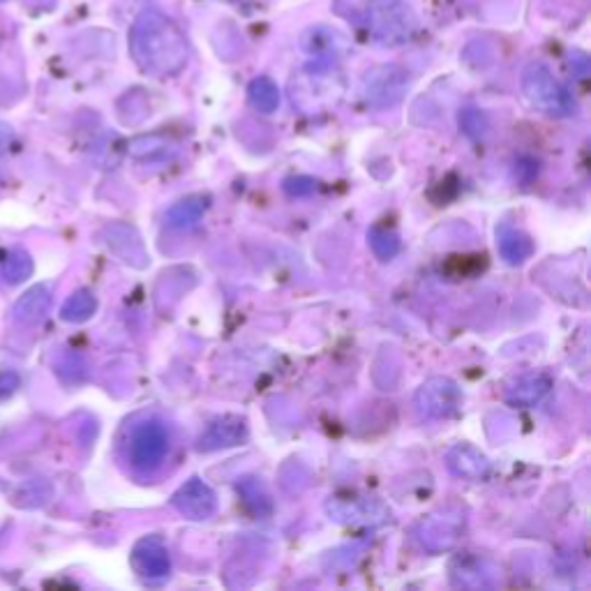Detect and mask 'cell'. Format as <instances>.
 Masks as SVG:
<instances>
[{
  "label": "cell",
  "mask_w": 591,
  "mask_h": 591,
  "mask_svg": "<svg viewBox=\"0 0 591 591\" xmlns=\"http://www.w3.org/2000/svg\"><path fill=\"white\" fill-rule=\"evenodd\" d=\"M130 54L141 72L164 79L185 70L190 44L174 19L157 10H146L130 28Z\"/></svg>",
  "instance_id": "obj_1"
},
{
  "label": "cell",
  "mask_w": 591,
  "mask_h": 591,
  "mask_svg": "<svg viewBox=\"0 0 591 591\" xmlns=\"http://www.w3.org/2000/svg\"><path fill=\"white\" fill-rule=\"evenodd\" d=\"M418 19L405 0H374L368 10V33L384 47H402L414 37Z\"/></svg>",
  "instance_id": "obj_2"
},
{
  "label": "cell",
  "mask_w": 591,
  "mask_h": 591,
  "mask_svg": "<svg viewBox=\"0 0 591 591\" xmlns=\"http://www.w3.org/2000/svg\"><path fill=\"white\" fill-rule=\"evenodd\" d=\"M522 93L531 107L548 116H571L575 111L573 97L543 63H531L522 72Z\"/></svg>",
  "instance_id": "obj_3"
},
{
  "label": "cell",
  "mask_w": 591,
  "mask_h": 591,
  "mask_svg": "<svg viewBox=\"0 0 591 591\" xmlns=\"http://www.w3.org/2000/svg\"><path fill=\"white\" fill-rule=\"evenodd\" d=\"M342 95V81L335 77L331 67L312 65L310 70L298 74L291 84V100L301 107L305 114H314L338 102Z\"/></svg>",
  "instance_id": "obj_4"
},
{
  "label": "cell",
  "mask_w": 591,
  "mask_h": 591,
  "mask_svg": "<svg viewBox=\"0 0 591 591\" xmlns=\"http://www.w3.org/2000/svg\"><path fill=\"white\" fill-rule=\"evenodd\" d=\"M169 453V432L162 423L148 421L134 430L130 439V462L141 474H153Z\"/></svg>",
  "instance_id": "obj_5"
},
{
  "label": "cell",
  "mask_w": 591,
  "mask_h": 591,
  "mask_svg": "<svg viewBox=\"0 0 591 591\" xmlns=\"http://www.w3.org/2000/svg\"><path fill=\"white\" fill-rule=\"evenodd\" d=\"M416 407L418 414L423 418H430V421L451 418L462 407L460 386L448 377H432L418 388Z\"/></svg>",
  "instance_id": "obj_6"
},
{
  "label": "cell",
  "mask_w": 591,
  "mask_h": 591,
  "mask_svg": "<svg viewBox=\"0 0 591 591\" xmlns=\"http://www.w3.org/2000/svg\"><path fill=\"white\" fill-rule=\"evenodd\" d=\"M409 77L405 70H400L398 65H381L374 67L365 77V97L372 107L386 109L393 107L402 100V95L407 93Z\"/></svg>",
  "instance_id": "obj_7"
},
{
  "label": "cell",
  "mask_w": 591,
  "mask_h": 591,
  "mask_svg": "<svg viewBox=\"0 0 591 591\" xmlns=\"http://www.w3.org/2000/svg\"><path fill=\"white\" fill-rule=\"evenodd\" d=\"M451 578L458 587L467 589H492L501 582L499 566L492 564L488 557L481 555H460L451 564Z\"/></svg>",
  "instance_id": "obj_8"
},
{
  "label": "cell",
  "mask_w": 591,
  "mask_h": 591,
  "mask_svg": "<svg viewBox=\"0 0 591 591\" xmlns=\"http://www.w3.org/2000/svg\"><path fill=\"white\" fill-rule=\"evenodd\" d=\"M174 508L190 520H208L218 511V497L201 478H190L185 485L176 490Z\"/></svg>",
  "instance_id": "obj_9"
},
{
  "label": "cell",
  "mask_w": 591,
  "mask_h": 591,
  "mask_svg": "<svg viewBox=\"0 0 591 591\" xmlns=\"http://www.w3.org/2000/svg\"><path fill=\"white\" fill-rule=\"evenodd\" d=\"M462 525H465V518L462 515H430L425 518L421 525L416 527L418 541H421L425 548L432 552H444L451 550L455 543H458Z\"/></svg>",
  "instance_id": "obj_10"
},
{
  "label": "cell",
  "mask_w": 591,
  "mask_h": 591,
  "mask_svg": "<svg viewBox=\"0 0 591 591\" xmlns=\"http://www.w3.org/2000/svg\"><path fill=\"white\" fill-rule=\"evenodd\" d=\"M132 566L141 578L146 580H160L171 571L169 550L157 536L141 538L132 550Z\"/></svg>",
  "instance_id": "obj_11"
},
{
  "label": "cell",
  "mask_w": 591,
  "mask_h": 591,
  "mask_svg": "<svg viewBox=\"0 0 591 591\" xmlns=\"http://www.w3.org/2000/svg\"><path fill=\"white\" fill-rule=\"evenodd\" d=\"M248 439V425L238 416H222L208 425L199 439V451H220V448L238 446Z\"/></svg>",
  "instance_id": "obj_12"
},
{
  "label": "cell",
  "mask_w": 591,
  "mask_h": 591,
  "mask_svg": "<svg viewBox=\"0 0 591 591\" xmlns=\"http://www.w3.org/2000/svg\"><path fill=\"white\" fill-rule=\"evenodd\" d=\"M104 241H107L116 257H121L125 264H130L134 268H144L148 264L144 243L139 241V236L134 234V229L127 227V224H109V227L104 229Z\"/></svg>",
  "instance_id": "obj_13"
},
{
  "label": "cell",
  "mask_w": 591,
  "mask_h": 591,
  "mask_svg": "<svg viewBox=\"0 0 591 591\" xmlns=\"http://www.w3.org/2000/svg\"><path fill=\"white\" fill-rule=\"evenodd\" d=\"M446 462L455 476L467 478V481H485L492 471L490 460L476 446L469 444L453 446L446 455Z\"/></svg>",
  "instance_id": "obj_14"
},
{
  "label": "cell",
  "mask_w": 591,
  "mask_h": 591,
  "mask_svg": "<svg viewBox=\"0 0 591 591\" xmlns=\"http://www.w3.org/2000/svg\"><path fill=\"white\" fill-rule=\"evenodd\" d=\"M550 388H552L550 374L531 372V374H525V377H520L518 381H513L511 388L506 391V402L520 409H531L550 393Z\"/></svg>",
  "instance_id": "obj_15"
},
{
  "label": "cell",
  "mask_w": 591,
  "mask_h": 591,
  "mask_svg": "<svg viewBox=\"0 0 591 591\" xmlns=\"http://www.w3.org/2000/svg\"><path fill=\"white\" fill-rule=\"evenodd\" d=\"M51 308V289L47 284H35L14 303L12 317L21 326H37Z\"/></svg>",
  "instance_id": "obj_16"
},
{
  "label": "cell",
  "mask_w": 591,
  "mask_h": 591,
  "mask_svg": "<svg viewBox=\"0 0 591 591\" xmlns=\"http://www.w3.org/2000/svg\"><path fill=\"white\" fill-rule=\"evenodd\" d=\"M497 248L508 264L518 266L522 261H527L534 254V243L527 234H522L520 229L511 227V224H501L497 229Z\"/></svg>",
  "instance_id": "obj_17"
},
{
  "label": "cell",
  "mask_w": 591,
  "mask_h": 591,
  "mask_svg": "<svg viewBox=\"0 0 591 591\" xmlns=\"http://www.w3.org/2000/svg\"><path fill=\"white\" fill-rule=\"evenodd\" d=\"M208 211V197L204 194H192V197H185L174 204L167 211V227L171 229H192L194 224H199V220L204 218V213Z\"/></svg>",
  "instance_id": "obj_18"
},
{
  "label": "cell",
  "mask_w": 591,
  "mask_h": 591,
  "mask_svg": "<svg viewBox=\"0 0 591 591\" xmlns=\"http://www.w3.org/2000/svg\"><path fill=\"white\" fill-rule=\"evenodd\" d=\"M370 499H342L335 497L331 504H328V513L333 515V520L338 522H372L374 513H372Z\"/></svg>",
  "instance_id": "obj_19"
},
{
  "label": "cell",
  "mask_w": 591,
  "mask_h": 591,
  "mask_svg": "<svg viewBox=\"0 0 591 591\" xmlns=\"http://www.w3.org/2000/svg\"><path fill=\"white\" fill-rule=\"evenodd\" d=\"M248 97L250 104L261 114H273L280 107V91L275 86L273 79L268 77H257L252 79V84L248 88Z\"/></svg>",
  "instance_id": "obj_20"
},
{
  "label": "cell",
  "mask_w": 591,
  "mask_h": 591,
  "mask_svg": "<svg viewBox=\"0 0 591 591\" xmlns=\"http://www.w3.org/2000/svg\"><path fill=\"white\" fill-rule=\"evenodd\" d=\"M97 310V298L91 294V291L81 289L74 291V294L67 298L61 308V319L67 321V324H81V321H88Z\"/></svg>",
  "instance_id": "obj_21"
},
{
  "label": "cell",
  "mask_w": 591,
  "mask_h": 591,
  "mask_svg": "<svg viewBox=\"0 0 591 591\" xmlns=\"http://www.w3.org/2000/svg\"><path fill=\"white\" fill-rule=\"evenodd\" d=\"M176 153V146L171 144L169 139L157 137V134H151V137H139L130 144V155L137 157V160H167L169 155Z\"/></svg>",
  "instance_id": "obj_22"
},
{
  "label": "cell",
  "mask_w": 591,
  "mask_h": 591,
  "mask_svg": "<svg viewBox=\"0 0 591 591\" xmlns=\"http://www.w3.org/2000/svg\"><path fill=\"white\" fill-rule=\"evenodd\" d=\"M368 243H370L372 252L377 254V257L381 261L393 259L395 254L400 252V238H398V234H393V231L386 229V227H372L368 231Z\"/></svg>",
  "instance_id": "obj_23"
},
{
  "label": "cell",
  "mask_w": 591,
  "mask_h": 591,
  "mask_svg": "<svg viewBox=\"0 0 591 591\" xmlns=\"http://www.w3.org/2000/svg\"><path fill=\"white\" fill-rule=\"evenodd\" d=\"M33 273V259L26 250H12L3 264V275L10 284H21Z\"/></svg>",
  "instance_id": "obj_24"
},
{
  "label": "cell",
  "mask_w": 591,
  "mask_h": 591,
  "mask_svg": "<svg viewBox=\"0 0 591 591\" xmlns=\"http://www.w3.org/2000/svg\"><path fill=\"white\" fill-rule=\"evenodd\" d=\"M238 492H241L245 504H248L250 511L259 513V515H266L273 511V504H271V497L266 495L264 488H261L259 481H254V478H245L243 483H238Z\"/></svg>",
  "instance_id": "obj_25"
},
{
  "label": "cell",
  "mask_w": 591,
  "mask_h": 591,
  "mask_svg": "<svg viewBox=\"0 0 591 591\" xmlns=\"http://www.w3.org/2000/svg\"><path fill=\"white\" fill-rule=\"evenodd\" d=\"M460 127L465 130V134L474 139H481L485 132H488V118L481 114L478 109H465L460 114Z\"/></svg>",
  "instance_id": "obj_26"
},
{
  "label": "cell",
  "mask_w": 591,
  "mask_h": 591,
  "mask_svg": "<svg viewBox=\"0 0 591 591\" xmlns=\"http://www.w3.org/2000/svg\"><path fill=\"white\" fill-rule=\"evenodd\" d=\"M284 190H287L291 197H308V194L317 192V181L308 176H298V178H289L284 183Z\"/></svg>",
  "instance_id": "obj_27"
},
{
  "label": "cell",
  "mask_w": 591,
  "mask_h": 591,
  "mask_svg": "<svg viewBox=\"0 0 591 591\" xmlns=\"http://www.w3.org/2000/svg\"><path fill=\"white\" fill-rule=\"evenodd\" d=\"M19 388V374L12 370H0V400H7Z\"/></svg>",
  "instance_id": "obj_28"
},
{
  "label": "cell",
  "mask_w": 591,
  "mask_h": 591,
  "mask_svg": "<svg viewBox=\"0 0 591 591\" xmlns=\"http://www.w3.org/2000/svg\"><path fill=\"white\" fill-rule=\"evenodd\" d=\"M0 3H5V0H0Z\"/></svg>",
  "instance_id": "obj_29"
}]
</instances>
